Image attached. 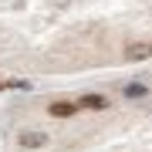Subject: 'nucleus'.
Returning a JSON list of instances; mask_svg holds the SVG:
<instances>
[{
	"label": "nucleus",
	"mask_w": 152,
	"mask_h": 152,
	"mask_svg": "<svg viewBox=\"0 0 152 152\" xmlns=\"http://www.w3.org/2000/svg\"><path fill=\"white\" fill-rule=\"evenodd\" d=\"M145 58H152L149 41H129L125 44V61H145Z\"/></svg>",
	"instance_id": "obj_1"
},
{
	"label": "nucleus",
	"mask_w": 152,
	"mask_h": 152,
	"mask_svg": "<svg viewBox=\"0 0 152 152\" xmlns=\"http://www.w3.org/2000/svg\"><path fill=\"white\" fill-rule=\"evenodd\" d=\"M75 112H78L75 102H54V105H51V115H54V118H71Z\"/></svg>",
	"instance_id": "obj_2"
},
{
	"label": "nucleus",
	"mask_w": 152,
	"mask_h": 152,
	"mask_svg": "<svg viewBox=\"0 0 152 152\" xmlns=\"http://www.w3.org/2000/svg\"><path fill=\"white\" fill-rule=\"evenodd\" d=\"M44 142H48L44 132H24V135H20V145H24V149H41Z\"/></svg>",
	"instance_id": "obj_3"
},
{
	"label": "nucleus",
	"mask_w": 152,
	"mask_h": 152,
	"mask_svg": "<svg viewBox=\"0 0 152 152\" xmlns=\"http://www.w3.org/2000/svg\"><path fill=\"white\" fill-rule=\"evenodd\" d=\"M81 105H85V108H105L108 102H105V95H85Z\"/></svg>",
	"instance_id": "obj_4"
},
{
	"label": "nucleus",
	"mask_w": 152,
	"mask_h": 152,
	"mask_svg": "<svg viewBox=\"0 0 152 152\" xmlns=\"http://www.w3.org/2000/svg\"><path fill=\"white\" fill-rule=\"evenodd\" d=\"M125 95H129V98H142V95H145V85H139V81H132L129 88H125Z\"/></svg>",
	"instance_id": "obj_5"
},
{
	"label": "nucleus",
	"mask_w": 152,
	"mask_h": 152,
	"mask_svg": "<svg viewBox=\"0 0 152 152\" xmlns=\"http://www.w3.org/2000/svg\"><path fill=\"white\" fill-rule=\"evenodd\" d=\"M0 88H4V81H0Z\"/></svg>",
	"instance_id": "obj_6"
}]
</instances>
